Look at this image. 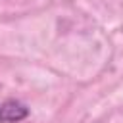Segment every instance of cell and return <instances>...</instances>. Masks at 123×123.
Returning a JSON list of instances; mask_svg holds the SVG:
<instances>
[{
    "label": "cell",
    "instance_id": "1",
    "mask_svg": "<svg viewBox=\"0 0 123 123\" xmlns=\"http://www.w3.org/2000/svg\"><path fill=\"white\" fill-rule=\"evenodd\" d=\"M29 117V108L19 100H6L0 104V123H19Z\"/></svg>",
    "mask_w": 123,
    "mask_h": 123
}]
</instances>
